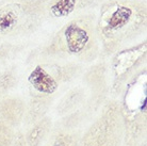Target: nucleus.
Masks as SVG:
<instances>
[{"label": "nucleus", "instance_id": "1", "mask_svg": "<svg viewBox=\"0 0 147 146\" xmlns=\"http://www.w3.org/2000/svg\"><path fill=\"white\" fill-rule=\"evenodd\" d=\"M124 126L118 118L105 116L93 124L83 135L79 146H121Z\"/></svg>", "mask_w": 147, "mask_h": 146}, {"label": "nucleus", "instance_id": "2", "mask_svg": "<svg viewBox=\"0 0 147 146\" xmlns=\"http://www.w3.org/2000/svg\"><path fill=\"white\" fill-rule=\"evenodd\" d=\"M28 81L35 91L45 95H51L59 88L58 81L40 65H37L30 73Z\"/></svg>", "mask_w": 147, "mask_h": 146}, {"label": "nucleus", "instance_id": "3", "mask_svg": "<svg viewBox=\"0 0 147 146\" xmlns=\"http://www.w3.org/2000/svg\"><path fill=\"white\" fill-rule=\"evenodd\" d=\"M67 48L71 53H80L88 42V34L77 25H69L65 30Z\"/></svg>", "mask_w": 147, "mask_h": 146}, {"label": "nucleus", "instance_id": "4", "mask_svg": "<svg viewBox=\"0 0 147 146\" xmlns=\"http://www.w3.org/2000/svg\"><path fill=\"white\" fill-rule=\"evenodd\" d=\"M51 131V122L42 120L30 128L24 135L27 146H42Z\"/></svg>", "mask_w": 147, "mask_h": 146}, {"label": "nucleus", "instance_id": "5", "mask_svg": "<svg viewBox=\"0 0 147 146\" xmlns=\"http://www.w3.org/2000/svg\"><path fill=\"white\" fill-rule=\"evenodd\" d=\"M81 135L77 132L65 130L50 131L42 146H79Z\"/></svg>", "mask_w": 147, "mask_h": 146}, {"label": "nucleus", "instance_id": "6", "mask_svg": "<svg viewBox=\"0 0 147 146\" xmlns=\"http://www.w3.org/2000/svg\"><path fill=\"white\" fill-rule=\"evenodd\" d=\"M132 15V10L128 7H118L109 19V27L111 29H121L129 22Z\"/></svg>", "mask_w": 147, "mask_h": 146}, {"label": "nucleus", "instance_id": "7", "mask_svg": "<svg viewBox=\"0 0 147 146\" xmlns=\"http://www.w3.org/2000/svg\"><path fill=\"white\" fill-rule=\"evenodd\" d=\"M77 0H59L51 7V13L55 17H64L69 15L76 7Z\"/></svg>", "mask_w": 147, "mask_h": 146}, {"label": "nucleus", "instance_id": "8", "mask_svg": "<svg viewBox=\"0 0 147 146\" xmlns=\"http://www.w3.org/2000/svg\"><path fill=\"white\" fill-rule=\"evenodd\" d=\"M16 137L14 127L0 120V146H11Z\"/></svg>", "mask_w": 147, "mask_h": 146}, {"label": "nucleus", "instance_id": "9", "mask_svg": "<svg viewBox=\"0 0 147 146\" xmlns=\"http://www.w3.org/2000/svg\"><path fill=\"white\" fill-rule=\"evenodd\" d=\"M17 22V16L13 11H7L0 14V34L11 30Z\"/></svg>", "mask_w": 147, "mask_h": 146}, {"label": "nucleus", "instance_id": "10", "mask_svg": "<svg viewBox=\"0 0 147 146\" xmlns=\"http://www.w3.org/2000/svg\"><path fill=\"white\" fill-rule=\"evenodd\" d=\"M11 146H27L24 135H16L14 142H13V144Z\"/></svg>", "mask_w": 147, "mask_h": 146}, {"label": "nucleus", "instance_id": "11", "mask_svg": "<svg viewBox=\"0 0 147 146\" xmlns=\"http://www.w3.org/2000/svg\"><path fill=\"white\" fill-rule=\"evenodd\" d=\"M139 146H146V143H145V142H142Z\"/></svg>", "mask_w": 147, "mask_h": 146}]
</instances>
